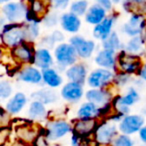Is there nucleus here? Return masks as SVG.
<instances>
[{"label":"nucleus","instance_id":"1","mask_svg":"<svg viewBox=\"0 0 146 146\" xmlns=\"http://www.w3.org/2000/svg\"><path fill=\"white\" fill-rule=\"evenodd\" d=\"M53 57L59 71H64L67 67L77 62L78 56L75 48L69 42H61L53 48Z\"/></svg>","mask_w":146,"mask_h":146},{"label":"nucleus","instance_id":"2","mask_svg":"<svg viewBox=\"0 0 146 146\" xmlns=\"http://www.w3.org/2000/svg\"><path fill=\"white\" fill-rule=\"evenodd\" d=\"M118 134L119 131L115 122L105 119L98 122L93 133V140L98 146H110Z\"/></svg>","mask_w":146,"mask_h":146},{"label":"nucleus","instance_id":"3","mask_svg":"<svg viewBox=\"0 0 146 146\" xmlns=\"http://www.w3.org/2000/svg\"><path fill=\"white\" fill-rule=\"evenodd\" d=\"M142 62L141 56L132 55L126 51L121 50L117 53L116 56V71L115 72H122L127 75H137Z\"/></svg>","mask_w":146,"mask_h":146},{"label":"nucleus","instance_id":"4","mask_svg":"<svg viewBox=\"0 0 146 146\" xmlns=\"http://www.w3.org/2000/svg\"><path fill=\"white\" fill-rule=\"evenodd\" d=\"M1 41L5 46L9 48H13L21 43L26 42L24 24H19V23L6 24L1 31Z\"/></svg>","mask_w":146,"mask_h":146},{"label":"nucleus","instance_id":"5","mask_svg":"<svg viewBox=\"0 0 146 146\" xmlns=\"http://www.w3.org/2000/svg\"><path fill=\"white\" fill-rule=\"evenodd\" d=\"M114 75V71L98 67L88 73L85 83L90 88H107L113 84Z\"/></svg>","mask_w":146,"mask_h":146},{"label":"nucleus","instance_id":"6","mask_svg":"<svg viewBox=\"0 0 146 146\" xmlns=\"http://www.w3.org/2000/svg\"><path fill=\"white\" fill-rule=\"evenodd\" d=\"M72 132V124L64 119L51 120L47 123L44 136L48 141H57Z\"/></svg>","mask_w":146,"mask_h":146},{"label":"nucleus","instance_id":"7","mask_svg":"<svg viewBox=\"0 0 146 146\" xmlns=\"http://www.w3.org/2000/svg\"><path fill=\"white\" fill-rule=\"evenodd\" d=\"M144 124H145L144 115L128 113L120 119L117 127L119 133L131 136L133 134L138 133Z\"/></svg>","mask_w":146,"mask_h":146},{"label":"nucleus","instance_id":"8","mask_svg":"<svg viewBox=\"0 0 146 146\" xmlns=\"http://www.w3.org/2000/svg\"><path fill=\"white\" fill-rule=\"evenodd\" d=\"M69 43L76 50L78 58L89 59L96 50V42L91 39H86L85 37L78 34H73L69 39Z\"/></svg>","mask_w":146,"mask_h":146},{"label":"nucleus","instance_id":"9","mask_svg":"<svg viewBox=\"0 0 146 146\" xmlns=\"http://www.w3.org/2000/svg\"><path fill=\"white\" fill-rule=\"evenodd\" d=\"M50 0H27L26 20L39 23L50 11Z\"/></svg>","mask_w":146,"mask_h":146},{"label":"nucleus","instance_id":"10","mask_svg":"<svg viewBox=\"0 0 146 146\" xmlns=\"http://www.w3.org/2000/svg\"><path fill=\"white\" fill-rule=\"evenodd\" d=\"M2 12L6 20L10 23H19L26 19L27 4L22 1L17 2H7L3 6Z\"/></svg>","mask_w":146,"mask_h":146},{"label":"nucleus","instance_id":"11","mask_svg":"<svg viewBox=\"0 0 146 146\" xmlns=\"http://www.w3.org/2000/svg\"><path fill=\"white\" fill-rule=\"evenodd\" d=\"M84 85L73 81H67L60 89V96L68 103H77L84 96Z\"/></svg>","mask_w":146,"mask_h":146},{"label":"nucleus","instance_id":"12","mask_svg":"<svg viewBox=\"0 0 146 146\" xmlns=\"http://www.w3.org/2000/svg\"><path fill=\"white\" fill-rule=\"evenodd\" d=\"M118 18V14L112 11L110 14H107V16L103 19L100 23L93 26L92 35L95 39L99 41H102L106 39L111 32L113 31V27L115 25Z\"/></svg>","mask_w":146,"mask_h":146},{"label":"nucleus","instance_id":"13","mask_svg":"<svg viewBox=\"0 0 146 146\" xmlns=\"http://www.w3.org/2000/svg\"><path fill=\"white\" fill-rule=\"evenodd\" d=\"M86 101L92 102L99 107L110 103L113 99L114 94L109 87L107 88H90L84 93Z\"/></svg>","mask_w":146,"mask_h":146},{"label":"nucleus","instance_id":"14","mask_svg":"<svg viewBox=\"0 0 146 146\" xmlns=\"http://www.w3.org/2000/svg\"><path fill=\"white\" fill-rule=\"evenodd\" d=\"M146 26V17L140 14H130L128 20L122 26V32L128 37L141 35Z\"/></svg>","mask_w":146,"mask_h":146},{"label":"nucleus","instance_id":"15","mask_svg":"<svg viewBox=\"0 0 146 146\" xmlns=\"http://www.w3.org/2000/svg\"><path fill=\"white\" fill-rule=\"evenodd\" d=\"M34 51L30 42H23L11 48V56L18 64H32Z\"/></svg>","mask_w":146,"mask_h":146},{"label":"nucleus","instance_id":"16","mask_svg":"<svg viewBox=\"0 0 146 146\" xmlns=\"http://www.w3.org/2000/svg\"><path fill=\"white\" fill-rule=\"evenodd\" d=\"M98 124L97 119H79L76 118L72 125V133L81 139H86L93 135L94 130Z\"/></svg>","mask_w":146,"mask_h":146},{"label":"nucleus","instance_id":"17","mask_svg":"<svg viewBox=\"0 0 146 146\" xmlns=\"http://www.w3.org/2000/svg\"><path fill=\"white\" fill-rule=\"evenodd\" d=\"M65 76L68 81H73L84 85L88 75V68L85 63L76 62L64 70Z\"/></svg>","mask_w":146,"mask_h":146},{"label":"nucleus","instance_id":"18","mask_svg":"<svg viewBox=\"0 0 146 146\" xmlns=\"http://www.w3.org/2000/svg\"><path fill=\"white\" fill-rule=\"evenodd\" d=\"M59 24L65 32L69 34H77L81 28V19L79 16L68 11L59 16Z\"/></svg>","mask_w":146,"mask_h":146},{"label":"nucleus","instance_id":"19","mask_svg":"<svg viewBox=\"0 0 146 146\" xmlns=\"http://www.w3.org/2000/svg\"><path fill=\"white\" fill-rule=\"evenodd\" d=\"M32 64L40 70L53 67L55 62L50 49L44 48V47H39V48L35 49Z\"/></svg>","mask_w":146,"mask_h":146},{"label":"nucleus","instance_id":"20","mask_svg":"<svg viewBox=\"0 0 146 146\" xmlns=\"http://www.w3.org/2000/svg\"><path fill=\"white\" fill-rule=\"evenodd\" d=\"M116 56L117 54L106 49H100L94 56V62L100 68L116 71Z\"/></svg>","mask_w":146,"mask_h":146},{"label":"nucleus","instance_id":"21","mask_svg":"<svg viewBox=\"0 0 146 146\" xmlns=\"http://www.w3.org/2000/svg\"><path fill=\"white\" fill-rule=\"evenodd\" d=\"M16 135L20 141L31 144L34 143L39 136V129L32 123H23L16 128Z\"/></svg>","mask_w":146,"mask_h":146},{"label":"nucleus","instance_id":"22","mask_svg":"<svg viewBox=\"0 0 146 146\" xmlns=\"http://www.w3.org/2000/svg\"><path fill=\"white\" fill-rule=\"evenodd\" d=\"M18 79L25 83L39 85L42 83V72L35 66H26L19 71Z\"/></svg>","mask_w":146,"mask_h":146},{"label":"nucleus","instance_id":"23","mask_svg":"<svg viewBox=\"0 0 146 146\" xmlns=\"http://www.w3.org/2000/svg\"><path fill=\"white\" fill-rule=\"evenodd\" d=\"M41 72H42V83H44L47 87L55 89L62 86L63 77L57 68L49 67L41 70Z\"/></svg>","mask_w":146,"mask_h":146},{"label":"nucleus","instance_id":"24","mask_svg":"<svg viewBox=\"0 0 146 146\" xmlns=\"http://www.w3.org/2000/svg\"><path fill=\"white\" fill-rule=\"evenodd\" d=\"M76 117L79 119H97L101 117L100 107L89 101H85L78 107Z\"/></svg>","mask_w":146,"mask_h":146},{"label":"nucleus","instance_id":"25","mask_svg":"<svg viewBox=\"0 0 146 146\" xmlns=\"http://www.w3.org/2000/svg\"><path fill=\"white\" fill-rule=\"evenodd\" d=\"M31 98H32V100L41 102L44 105H48V104L55 103L58 100L59 95L55 91V89L47 87V88H41V89L34 91L31 94Z\"/></svg>","mask_w":146,"mask_h":146},{"label":"nucleus","instance_id":"26","mask_svg":"<svg viewBox=\"0 0 146 146\" xmlns=\"http://www.w3.org/2000/svg\"><path fill=\"white\" fill-rule=\"evenodd\" d=\"M107 14L108 13L102 7H100L97 3H94L88 7L87 11L84 15V19L88 24L95 26L98 23L101 22L107 16Z\"/></svg>","mask_w":146,"mask_h":146},{"label":"nucleus","instance_id":"27","mask_svg":"<svg viewBox=\"0 0 146 146\" xmlns=\"http://www.w3.org/2000/svg\"><path fill=\"white\" fill-rule=\"evenodd\" d=\"M123 50L129 53V54L142 56L146 51V46L142 35L130 37L129 40L124 44Z\"/></svg>","mask_w":146,"mask_h":146},{"label":"nucleus","instance_id":"28","mask_svg":"<svg viewBox=\"0 0 146 146\" xmlns=\"http://www.w3.org/2000/svg\"><path fill=\"white\" fill-rule=\"evenodd\" d=\"M27 103V97L22 92L15 93L6 103V110L9 114H18Z\"/></svg>","mask_w":146,"mask_h":146},{"label":"nucleus","instance_id":"29","mask_svg":"<svg viewBox=\"0 0 146 146\" xmlns=\"http://www.w3.org/2000/svg\"><path fill=\"white\" fill-rule=\"evenodd\" d=\"M28 117L33 121H42L47 117V109L46 105L42 104L41 102L32 100L28 107Z\"/></svg>","mask_w":146,"mask_h":146},{"label":"nucleus","instance_id":"30","mask_svg":"<svg viewBox=\"0 0 146 146\" xmlns=\"http://www.w3.org/2000/svg\"><path fill=\"white\" fill-rule=\"evenodd\" d=\"M101 46L102 49L112 51V52L117 54L119 51L123 50L124 44L121 42V39H120L118 33L116 31H112L111 34L107 38L101 41Z\"/></svg>","mask_w":146,"mask_h":146},{"label":"nucleus","instance_id":"31","mask_svg":"<svg viewBox=\"0 0 146 146\" xmlns=\"http://www.w3.org/2000/svg\"><path fill=\"white\" fill-rule=\"evenodd\" d=\"M119 101L127 107H132L140 100V94L135 86H130L126 89L125 94L118 95Z\"/></svg>","mask_w":146,"mask_h":146},{"label":"nucleus","instance_id":"32","mask_svg":"<svg viewBox=\"0 0 146 146\" xmlns=\"http://www.w3.org/2000/svg\"><path fill=\"white\" fill-rule=\"evenodd\" d=\"M24 31L26 42L31 43L39 37L40 27L37 22H28L27 24H24Z\"/></svg>","mask_w":146,"mask_h":146},{"label":"nucleus","instance_id":"33","mask_svg":"<svg viewBox=\"0 0 146 146\" xmlns=\"http://www.w3.org/2000/svg\"><path fill=\"white\" fill-rule=\"evenodd\" d=\"M88 7H89V4L87 0H75L69 5V11L73 14L81 17L85 15Z\"/></svg>","mask_w":146,"mask_h":146},{"label":"nucleus","instance_id":"34","mask_svg":"<svg viewBox=\"0 0 146 146\" xmlns=\"http://www.w3.org/2000/svg\"><path fill=\"white\" fill-rule=\"evenodd\" d=\"M134 140L129 135H125V134L119 133L115 137V139L112 141L110 146H134Z\"/></svg>","mask_w":146,"mask_h":146},{"label":"nucleus","instance_id":"35","mask_svg":"<svg viewBox=\"0 0 146 146\" xmlns=\"http://www.w3.org/2000/svg\"><path fill=\"white\" fill-rule=\"evenodd\" d=\"M44 26L46 27H54L59 23V15L56 11H49L42 19Z\"/></svg>","mask_w":146,"mask_h":146},{"label":"nucleus","instance_id":"36","mask_svg":"<svg viewBox=\"0 0 146 146\" xmlns=\"http://www.w3.org/2000/svg\"><path fill=\"white\" fill-rule=\"evenodd\" d=\"M132 76H129L125 73L122 72H115V75H114L113 79V84L118 87H124L126 86L131 80Z\"/></svg>","mask_w":146,"mask_h":146},{"label":"nucleus","instance_id":"37","mask_svg":"<svg viewBox=\"0 0 146 146\" xmlns=\"http://www.w3.org/2000/svg\"><path fill=\"white\" fill-rule=\"evenodd\" d=\"M12 94V86L8 81H0V102L8 99Z\"/></svg>","mask_w":146,"mask_h":146},{"label":"nucleus","instance_id":"38","mask_svg":"<svg viewBox=\"0 0 146 146\" xmlns=\"http://www.w3.org/2000/svg\"><path fill=\"white\" fill-rule=\"evenodd\" d=\"M71 0H50L51 7L56 11H63L70 5Z\"/></svg>","mask_w":146,"mask_h":146},{"label":"nucleus","instance_id":"39","mask_svg":"<svg viewBox=\"0 0 146 146\" xmlns=\"http://www.w3.org/2000/svg\"><path fill=\"white\" fill-rule=\"evenodd\" d=\"M10 124V114L8 111L0 107V128H6Z\"/></svg>","mask_w":146,"mask_h":146},{"label":"nucleus","instance_id":"40","mask_svg":"<svg viewBox=\"0 0 146 146\" xmlns=\"http://www.w3.org/2000/svg\"><path fill=\"white\" fill-rule=\"evenodd\" d=\"M96 3L99 5L100 7L104 9L106 12H112L113 10V3L111 0H96Z\"/></svg>","mask_w":146,"mask_h":146},{"label":"nucleus","instance_id":"41","mask_svg":"<svg viewBox=\"0 0 146 146\" xmlns=\"http://www.w3.org/2000/svg\"><path fill=\"white\" fill-rule=\"evenodd\" d=\"M10 135V130L8 127L6 128H0V146L5 145Z\"/></svg>","mask_w":146,"mask_h":146},{"label":"nucleus","instance_id":"42","mask_svg":"<svg viewBox=\"0 0 146 146\" xmlns=\"http://www.w3.org/2000/svg\"><path fill=\"white\" fill-rule=\"evenodd\" d=\"M51 36H52V38L54 39V41H55L56 44H59V43H61V42H64V40H65L64 33L60 30L53 31V32L51 33Z\"/></svg>","mask_w":146,"mask_h":146},{"label":"nucleus","instance_id":"43","mask_svg":"<svg viewBox=\"0 0 146 146\" xmlns=\"http://www.w3.org/2000/svg\"><path fill=\"white\" fill-rule=\"evenodd\" d=\"M137 76L140 79L143 80L144 82H146V63H143L141 65V67H140L139 71L137 73Z\"/></svg>","mask_w":146,"mask_h":146},{"label":"nucleus","instance_id":"44","mask_svg":"<svg viewBox=\"0 0 146 146\" xmlns=\"http://www.w3.org/2000/svg\"><path fill=\"white\" fill-rule=\"evenodd\" d=\"M138 137H139L140 141L146 145V124H144L141 129L139 130V132H138Z\"/></svg>","mask_w":146,"mask_h":146},{"label":"nucleus","instance_id":"45","mask_svg":"<svg viewBox=\"0 0 146 146\" xmlns=\"http://www.w3.org/2000/svg\"><path fill=\"white\" fill-rule=\"evenodd\" d=\"M5 20H6L5 18L0 17V33H1V31L3 30V28H4L5 25H6V24H5Z\"/></svg>","mask_w":146,"mask_h":146},{"label":"nucleus","instance_id":"46","mask_svg":"<svg viewBox=\"0 0 146 146\" xmlns=\"http://www.w3.org/2000/svg\"><path fill=\"white\" fill-rule=\"evenodd\" d=\"M12 146H28V144L24 143V142L20 141V140H18V141H16L14 144H13Z\"/></svg>","mask_w":146,"mask_h":146},{"label":"nucleus","instance_id":"47","mask_svg":"<svg viewBox=\"0 0 146 146\" xmlns=\"http://www.w3.org/2000/svg\"><path fill=\"white\" fill-rule=\"evenodd\" d=\"M142 37H143V40H144V43H145V46H146V26L145 28H144L143 32H142Z\"/></svg>","mask_w":146,"mask_h":146},{"label":"nucleus","instance_id":"48","mask_svg":"<svg viewBox=\"0 0 146 146\" xmlns=\"http://www.w3.org/2000/svg\"><path fill=\"white\" fill-rule=\"evenodd\" d=\"M111 1H112V3H113V4H115V5L120 4V3L122 2V0H111Z\"/></svg>","mask_w":146,"mask_h":146},{"label":"nucleus","instance_id":"49","mask_svg":"<svg viewBox=\"0 0 146 146\" xmlns=\"http://www.w3.org/2000/svg\"><path fill=\"white\" fill-rule=\"evenodd\" d=\"M129 1L134 2V3H140V2H142V1H145V0H129Z\"/></svg>","mask_w":146,"mask_h":146},{"label":"nucleus","instance_id":"50","mask_svg":"<svg viewBox=\"0 0 146 146\" xmlns=\"http://www.w3.org/2000/svg\"><path fill=\"white\" fill-rule=\"evenodd\" d=\"M10 0H0V4H2V3H7L9 2Z\"/></svg>","mask_w":146,"mask_h":146},{"label":"nucleus","instance_id":"51","mask_svg":"<svg viewBox=\"0 0 146 146\" xmlns=\"http://www.w3.org/2000/svg\"><path fill=\"white\" fill-rule=\"evenodd\" d=\"M143 115H144V116H146V108L143 110Z\"/></svg>","mask_w":146,"mask_h":146},{"label":"nucleus","instance_id":"52","mask_svg":"<svg viewBox=\"0 0 146 146\" xmlns=\"http://www.w3.org/2000/svg\"><path fill=\"white\" fill-rule=\"evenodd\" d=\"M141 146H146V145H145V144H143V145H141Z\"/></svg>","mask_w":146,"mask_h":146}]
</instances>
